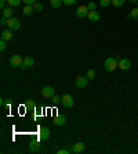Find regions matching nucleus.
I'll return each mask as SVG.
<instances>
[{
    "label": "nucleus",
    "mask_w": 138,
    "mask_h": 154,
    "mask_svg": "<svg viewBox=\"0 0 138 154\" xmlns=\"http://www.w3.org/2000/svg\"><path fill=\"white\" fill-rule=\"evenodd\" d=\"M53 104H59V103H61V97H59V96H57V94H54V96H53Z\"/></svg>",
    "instance_id": "nucleus-25"
},
{
    "label": "nucleus",
    "mask_w": 138,
    "mask_h": 154,
    "mask_svg": "<svg viewBox=\"0 0 138 154\" xmlns=\"http://www.w3.org/2000/svg\"><path fill=\"white\" fill-rule=\"evenodd\" d=\"M33 64H35V60H33L31 56H29V57H25V58H24V63H22V65H21L20 68H21V69H26V68H29V67H32Z\"/></svg>",
    "instance_id": "nucleus-11"
},
{
    "label": "nucleus",
    "mask_w": 138,
    "mask_h": 154,
    "mask_svg": "<svg viewBox=\"0 0 138 154\" xmlns=\"http://www.w3.org/2000/svg\"><path fill=\"white\" fill-rule=\"evenodd\" d=\"M135 4H137V7H138V1H137V3H135Z\"/></svg>",
    "instance_id": "nucleus-34"
},
{
    "label": "nucleus",
    "mask_w": 138,
    "mask_h": 154,
    "mask_svg": "<svg viewBox=\"0 0 138 154\" xmlns=\"http://www.w3.org/2000/svg\"><path fill=\"white\" fill-rule=\"evenodd\" d=\"M11 38H12V31H11V29H6V31L1 32V39H3V41L8 42Z\"/></svg>",
    "instance_id": "nucleus-15"
},
{
    "label": "nucleus",
    "mask_w": 138,
    "mask_h": 154,
    "mask_svg": "<svg viewBox=\"0 0 138 154\" xmlns=\"http://www.w3.org/2000/svg\"><path fill=\"white\" fill-rule=\"evenodd\" d=\"M88 78L87 77H82V75H79V77L75 78V86L76 88H79V89H83V88H86L87 83H88Z\"/></svg>",
    "instance_id": "nucleus-3"
},
{
    "label": "nucleus",
    "mask_w": 138,
    "mask_h": 154,
    "mask_svg": "<svg viewBox=\"0 0 138 154\" xmlns=\"http://www.w3.org/2000/svg\"><path fill=\"white\" fill-rule=\"evenodd\" d=\"M33 8H35V11H42V10H43V4L36 1V3L33 4Z\"/></svg>",
    "instance_id": "nucleus-24"
},
{
    "label": "nucleus",
    "mask_w": 138,
    "mask_h": 154,
    "mask_svg": "<svg viewBox=\"0 0 138 154\" xmlns=\"http://www.w3.org/2000/svg\"><path fill=\"white\" fill-rule=\"evenodd\" d=\"M48 138H50V130H48V128L42 126L39 130V139L40 140H47Z\"/></svg>",
    "instance_id": "nucleus-9"
},
{
    "label": "nucleus",
    "mask_w": 138,
    "mask_h": 154,
    "mask_svg": "<svg viewBox=\"0 0 138 154\" xmlns=\"http://www.w3.org/2000/svg\"><path fill=\"white\" fill-rule=\"evenodd\" d=\"M110 3H112V0H99V4H101L102 7H108Z\"/></svg>",
    "instance_id": "nucleus-26"
},
{
    "label": "nucleus",
    "mask_w": 138,
    "mask_h": 154,
    "mask_svg": "<svg viewBox=\"0 0 138 154\" xmlns=\"http://www.w3.org/2000/svg\"><path fill=\"white\" fill-rule=\"evenodd\" d=\"M1 15L4 17V18H11L12 17V8L11 7H6V8H3V11H1Z\"/></svg>",
    "instance_id": "nucleus-16"
},
{
    "label": "nucleus",
    "mask_w": 138,
    "mask_h": 154,
    "mask_svg": "<svg viewBox=\"0 0 138 154\" xmlns=\"http://www.w3.org/2000/svg\"><path fill=\"white\" fill-rule=\"evenodd\" d=\"M112 4L116 6V7H122L123 4H124V0H112Z\"/></svg>",
    "instance_id": "nucleus-23"
},
{
    "label": "nucleus",
    "mask_w": 138,
    "mask_h": 154,
    "mask_svg": "<svg viewBox=\"0 0 138 154\" xmlns=\"http://www.w3.org/2000/svg\"><path fill=\"white\" fill-rule=\"evenodd\" d=\"M130 17L138 21V7H135V8H133V10H131V13L129 14V18H130Z\"/></svg>",
    "instance_id": "nucleus-19"
},
{
    "label": "nucleus",
    "mask_w": 138,
    "mask_h": 154,
    "mask_svg": "<svg viewBox=\"0 0 138 154\" xmlns=\"http://www.w3.org/2000/svg\"><path fill=\"white\" fill-rule=\"evenodd\" d=\"M118 67L122 69V71H127V69H130L131 63H130L129 58H120V60H119V65H118Z\"/></svg>",
    "instance_id": "nucleus-8"
},
{
    "label": "nucleus",
    "mask_w": 138,
    "mask_h": 154,
    "mask_svg": "<svg viewBox=\"0 0 138 154\" xmlns=\"http://www.w3.org/2000/svg\"><path fill=\"white\" fill-rule=\"evenodd\" d=\"M87 8H88L90 11H93V10H95V8H97V6H95L94 1H90V3L87 4Z\"/></svg>",
    "instance_id": "nucleus-27"
},
{
    "label": "nucleus",
    "mask_w": 138,
    "mask_h": 154,
    "mask_svg": "<svg viewBox=\"0 0 138 154\" xmlns=\"http://www.w3.org/2000/svg\"><path fill=\"white\" fill-rule=\"evenodd\" d=\"M50 3H51V6L54 8H58L59 6L64 3V1H62V0H50Z\"/></svg>",
    "instance_id": "nucleus-21"
},
{
    "label": "nucleus",
    "mask_w": 138,
    "mask_h": 154,
    "mask_svg": "<svg viewBox=\"0 0 138 154\" xmlns=\"http://www.w3.org/2000/svg\"><path fill=\"white\" fill-rule=\"evenodd\" d=\"M73 103H75V100H73V97H72L71 94H64L62 97H61V104L64 107H66V108L73 107Z\"/></svg>",
    "instance_id": "nucleus-4"
},
{
    "label": "nucleus",
    "mask_w": 138,
    "mask_h": 154,
    "mask_svg": "<svg viewBox=\"0 0 138 154\" xmlns=\"http://www.w3.org/2000/svg\"><path fill=\"white\" fill-rule=\"evenodd\" d=\"M65 122H66V117H65V115H57V117L54 118V124L57 126L65 125Z\"/></svg>",
    "instance_id": "nucleus-13"
},
{
    "label": "nucleus",
    "mask_w": 138,
    "mask_h": 154,
    "mask_svg": "<svg viewBox=\"0 0 138 154\" xmlns=\"http://www.w3.org/2000/svg\"><path fill=\"white\" fill-rule=\"evenodd\" d=\"M22 63H24V58H22L20 54H14V56H11V58L8 60V64H10V67H14V68H17V67H21V65H22Z\"/></svg>",
    "instance_id": "nucleus-2"
},
{
    "label": "nucleus",
    "mask_w": 138,
    "mask_h": 154,
    "mask_svg": "<svg viewBox=\"0 0 138 154\" xmlns=\"http://www.w3.org/2000/svg\"><path fill=\"white\" fill-rule=\"evenodd\" d=\"M83 150H84V143H83V142L75 143V144L72 146V153H75V154H77V153H82Z\"/></svg>",
    "instance_id": "nucleus-12"
},
{
    "label": "nucleus",
    "mask_w": 138,
    "mask_h": 154,
    "mask_svg": "<svg viewBox=\"0 0 138 154\" xmlns=\"http://www.w3.org/2000/svg\"><path fill=\"white\" fill-rule=\"evenodd\" d=\"M33 11H35L33 6H28V4H25V7L22 8V13H24V15H32V14H33Z\"/></svg>",
    "instance_id": "nucleus-17"
},
{
    "label": "nucleus",
    "mask_w": 138,
    "mask_h": 154,
    "mask_svg": "<svg viewBox=\"0 0 138 154\" xmlns=\"http://www.w3.org/2000/svg\"><path fill=\"white\" fill-rule=\"evenodd\" d=\"M64 4H66V6H72V4H75L77 0H62Z\"/></svg>",
    "instance_id": "nucleus-29"
},
{
    "label": "nucleus",
    "mask_w": 138,
    "mask_h": 154,
    "mask_svg": "<svg viewBox=\"0 0 138 154\" xmlns=\"http://www.w3.org/2000/svg\"><path fill=\"white\" fill-rule=\"evenodd\" d=\"M88 11H90V10L87 8V6L82 4V6H79V7L76 8L75 14H76V17H79V18H84V17L88 15Z\"/></svg>",
    "instance_id": "nucleus-7"
},
{
    "label": "nucleus",
    "mask_w": 138,
    "mask_h": 154,
    "mask_svg": "<svg viewBox=\"0 0 138 154\" xmlns=\"http://www.w3.org/2000/svg\"><path fill=\"white\" fill-rule=\"evenodd\" d=\"M25 4H28V6H33V4L36 3V0H22Z\"/></svg>",
    "instance_id": "nucleus-30"
},
{
    "label": "nucleus",
    "mask_w": 138,
    "mask_h": 154,
    "mask_svg": "<svg viewBox=\"0 0 138 154\" xmlns=\"http://www.w3.org/2000/svg\"><path fill=\"white\" fill-rule=\"evenodd\" d=\"M86 77L88 78L90 81H91V79H94V78H95V71H94V69H88V71H87V75H86Z\"/></svg>",
    "instance_id": "nucleus-22"
},
{
    "label": "nucleus",
    "mask_w": 138,
    "mask_h": 154,
    "mask_svg": "<svg viewBox=\"0 0 138 154\" xmlns=\"http://www.w3.org/2000/svg\"><path fill=\"white\" fill-rule=\"evenodd\" d=\"M118 65H119V58H112V57H108L107 60H105V63H104L105 71H108V72L115 71V69L118 68Z\"/></svg>",
    "instance_id": "nucleus-1"
},
{
    "label": "nucleus",
    "mask_w": 138,
    "mask_h": 154,
    "mask_svg": "<svg viewBox=\"0 0 138 154\" xmlns=\"http://www.w3.org/2000/svg\"><path fill=\"white\" fill-rule=\"evenodd\" d=\"M54 94H55V89L53 86H44L43 89H42V96L44 99H51Z\"/></svg>",
    "instance_id": "nucleus-6"
},
{
    "label": "nucleus",
    "mask_w": 138,
    "mask_h": 154,
    "mask_svg": "<svg viewBox=\"0 0 138 154\" xmlns=\"http://www.w3.org/2000/svg\"><path fill=\"white\" fill-rule=\"evenodd\" d=\"M0 24H1V25H6V24H7V18L1 17V20H0Z\"/></svg>",
    "instance_id": "nucleus-32"
},
{
    "label": "nucleus",
    "mask_w": 138,
    "mask_h": 154,
    "mask_svg": "<svg viewBox=\"0 0 138 154\" xmlns=\"http://www.w3.org/2000/svg\"><path fill=\"white\" fill-rule=\"evenodd\" d=\"M58 154H69V150H66V149H61V150H58Z\"/></svg>",
    "instance_id": "nucleus-31"
},
{
    "label": "nucleus",
    "mask_w": 138,
    "mask_h": 154,
    "mask_svg": "<svg viewBox=\"0 0 138 154\" xmlns=\"http://www.w3.org/2000/svg\"><path fill=\"white\" fill-rule=\"evenodd\" d=\"M6 43H7V42L3 41V39L0 41V50H1V52H4V50H6V47H7V45H6Z\"/></svg>",
    "instance_id": "nucleus-28"
},
{
    "label": "nucleus",
    "mask_w": 138,
    "mask_h": 154,
    "mask_svg": "<svg viewBox=\"0 0 138 154\" xmlns=\"http://www.w3.org/2000/svg\"><path fill=\"white\" fill-rule=\"evenodd\" d=\"M87 18L91 21V22H98L99 21V13L97 11V10H93V11H88V15H87Z\"/></svg>",
    "instance_id": "nucleus-10"
},
{
    "label": "nucleus",
    "mask_w": 138,
    "mask_h": 154,
    "mask_svg": "<svg viewBox=\"0 0 138 154\" xmlns=\"http://www.w3.org/2000/svg\"><path fill=\"white\" fill-rule=\"evenodd\" d=\"M40 147H42L40 140H32V142L29 143V149H31V151H37V150H40Z\"/></svg>",
    "instance_id": "nucleus-14"
},
{
    "label": "nucleus",
    "mask_w": 138,
    "mask_h": 154,
    "mask_svg": "<svg viewBox=\"0 0 138 154\" xmlns=\"http://www.w3.org/2000/svg\"><path fill=\"white\" fill-rule=\"evenodd\" d=\"M138 0H130V3H137Z\"/></svg>",
    "instance_id": "nucleus-33"
},
{
    "label": "nucleus",
    "mask_w": 138,
    "mask_h": 154,
    "mask_svg": "<svg viewBox=\"0 0 138 154\" xmlns=\"http://www.w3.org/2000/svg\"><path fill=\"white\" fill-rule=\"evenodd\" d=\"M36 107V104H35V102L33 100H28L26 103H25V108L28 110V111H32V110L35 108Z\"/></svg>",
    "instance_id": "nucleus-18"
},
{
    "label": "nucleus",
    "mask_w": 138,
    "mask_h": 154,
    "mask_svg": "<svg viewBox=\"0 0 138 154\" xmlns=\"http://www.w3.org/2000/svg\"><path fill=\"white\" fill-rule=\"evenodd\" d=\"M22 0H7V3L10 7H15V6H20V3Z\"/></svg>",
    "instance_id": "nucleus-20"
},
{
    "label": "nucleus",
    "mask_w": 138,
    "mask_h": 154,
    "mask_svg": "<svg viewBox=\"0 0 138 154\" xmlns=\"http://www.w3.org/2000/svg\"><path fill=\"white\" fill-rule=\"evenodd\" d=\"M7 25H8V29H11V31H18L20 27H21L20 20H18V18H14V17L8 18V20H7Z\"/></svg>",
    "instance_id": "nucleus-5"
}]
</instances>
